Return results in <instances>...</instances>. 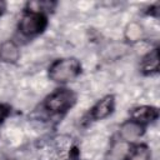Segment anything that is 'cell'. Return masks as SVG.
I'll list each match as a JSON object with an SVG mask.
<instances>
[{"mask_svg":"<svg viewBox=\"0 0 160 160\" xmlns=\"http://www.w3.org/2000/svg\"><path fill=\"white\" fill-rule=\"evenodd\" d=\"M76 94L68 88H59L51 94H49L44 101L42 108L45 111L52 115H64L76 104Z\"/></svg>","mask_w":160,"mask_h":160,"instance_id":"6da1fadb","label":"cell"},{"mask_svg":"<svg viewBox=\"0 0 160 160\" xmlns=\"http://www.w3.org/2000/svg\"><path fill=\"white\" fill-rule=\"evenodd\" d=\"M42 160H79V150L69 136L51 139L41 154Z\"/></svg>","mask_w":160,"mask_h":160,"instance_id":"7a4b0ae2","label":"cell"},{"mask_svg":"<svg viewBox=\"0 0 160 160\" xmlns=\"http://www.w3.org/2000/svg\"><path fill=\"white\" fill-rule=\"evenodd\" d=\"M81 74V64L76 58H64L55 60L50 66L48 75L50 80L59 84L72 81Z\"/></svg>","mask_w":160,"mask_h":160,"instance_id":"3957f363","label":"cell"},{"mask_svg":"<svg viewBox=\"0 0 160 160\" xmlns=\"http://www.w3.org/2000/svg\"><path fill=\"white\" fill-rule=\"evenodd\" d=\"M48 15L24 10V14L18 24V30L20 31L21 35L26 38H34L42 34L48 28Z\"/></svg>","mask_w":160,"mask_h":160,"instance_id":"277c9868","label":"cell"},{"mask_svg":"<svg viewBox=\"0 0 160 160\" xmlns=\"http://www.w3.org/2000/svg\"><path fill=\"white\" fill-rule=\"evenodd\" d=\"M115 110V96L109 94L101 98L85 115L84 120L88 122L90 121H98V120H104L108 116H110Z\"/></svg>","mask_w":160,"mask_h":160,"instance_id":"5b68a950","label":"cell"},{"mask_svg":"<svg viewBox=\"0 0 160 160\" xmlns=\"http://www.w3.org/2000/svg\"><path fill=\"white\" fill-rule=\"evenodd\" d=\"M159 118V109L156 106L151 105H140L135 106L130 110V119L141 124L142 126H148L149 124H152Z\"/></svg>","mask_w":160,"mask_h":160,"instance_id":"8992f818","label":"cell"},{"mask_svg":"<svg viewBox=\"0 0 160 160\" xmlns=\"http://www.w3.org/2000/svg\"><path fill=\"white\" fill-rule=\"evenodd\" d=\"M145 132V126H142L141 124L129 119L125 122L121 124L120 129H119V135L120 139L125 142H135L138 141Z\"/></svg>","mask_w":160,"mask_h":160,"instance_id":"52a82bcc","label":"cell"},{"mask_svg":"<svg viewBox=\"0 0 160 160\" xmlns=\"http://www.w3.org/2000/svg\"><path fill=\"white\" fill-rule=\"evenodd\" d=\"M140 71L145 76H151L159 72V48L151 49L140 61Z\"/></svg>","mask_w":160,"mask_h":160,"instance_id":"ba28073f","label":"cell"},{"mask_svg":"<svg viewBox=\"0 0 160 160\" xmlns=\"http://www.w3.org/2000/svg\"><path fill=\"white\" fill-rule=\"evenodd\" d=\"M20 58V50L15 41L5 40L0 44V60L6 64H15Z\"/></svg>","mask_w":160,"mask_h":160,"instance_id":"9c48e42d","label":"cell"},{"mask_svg":"<svg viewBox=\"0 0 160 160\" xmlns=\"http://www.w3.org/2000/svg\"><path fill=\"white\" fill-rule=\"evenodd\" d=\"M151 150L146 144H135L128 149L122 160H150Z\"/></svg>","mask_w":160,"mask_h":160,"instance_id":"30bf717a","label":"cell"},{"mask_svg":"<svg viewBox=\"0 0 160 160\" xmlns=\"http://www.w3.org/2000/svg\"><path fill=\"white\" fill-rule=\"evenodd\" d=\"M58 2L55 1H49V0H36V1H28L25 5V10L28 11H35L40 12L44 15H48L56 8Z\"/></svg>","mask_w":160,"mask_h":160,"instance_id":"8fae6325","label":"cell"},{"mask_svg":"<svg viewBox=\"0 0 160 160\" xmlns=\"http://www.w3.org/2000/svg\"><path fill=\"white\" fill-rule=\"evenodd\" d=\"M141 34H142V30L140 28V25H138L136 22H131L126 26V30H125V36L126 39H129L130 41H136L141 38Z\"/></svg>","mask_w":160,"mask_h":160,"instance_id":"7c38bea8","label":"cell"},{"mask_svg":"<svg viewBox=\"0 0 160 160\" xmlns=\"http://www.w3.org/2000/svg\"><path fill=\"white\" fill-rule=\"evenodd\" d=\"M11 114V108L8 104L0 102V125L6 120V118Z\"/></svg>","mask_w":160,"mask_h":160,"instance_id":"4fadbf2b","label":"cell"},{"mask_svg":"<svg viewBox=\"0 0 160 160\" xmlns=\"http://www.w3.org/2000/svg\"><path fill=\"white\" fill-rule=\"evenodd\" d=\"M148 14H149V15H151V16L158 18V15H159V2H155L154 5H151V6L149 8Z\"/></svg>","mask_w":160,"mask_h":160,"instance_id":"5bb4252c","label":"cell"},{"mask_svg":"<svg viewBox=\"0 0 160 160\" xmlns=\"http://www.w3.org/2000/svg\"><path fill=\"white\" fill-rule=\"evenodd\" d=\"M5 9H6V4H5L4 1H0V16L4 14Z\"/></svg>","mask_w":160,"mask_h":160,"instance_id":"9a60e30c","label":"cell"}]
</instances>
